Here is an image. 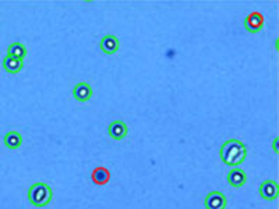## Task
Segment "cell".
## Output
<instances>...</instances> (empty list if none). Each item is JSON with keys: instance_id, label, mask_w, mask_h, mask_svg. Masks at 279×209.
Masks as SVG:
<instances>
[{"instance_id": "6da1fadb", "label": "cell", "mask_w": 279, "mask_h": 209, "mask_svg": "<svg viewBox=\"0 0 279 209\" xmlns=\"http://www.w3.org/2000/svg\"><path fill=\"white\" fill-rule=\"evenodd\" d=\"M219 156L225 165L236 166L241 165L247 156V148L244 144L239 141V140H228L226 143L219 149Z\"/></svg>"}, {"instance_id": "7a4b0ae2", "label": "cell", "mask_w": 279, "mask_h": 209, "mask_svg": "<svg viewBox=\"0 0 279 209\" xmlns=\"http://www.w3.org/2000/svg\"><path fill=\"white\" fill-rule=\"evenodd\" d=\"M53 198V191L46 183H34L28 190V199L37 208H45Z\"/></svg>"}, {"instance_id": "3957f363", "label": "cell", "mask_w": 279, "mask_h": 209, "mask_svg": "<svg viewBox=\"0 0 279 209\" xmlns=\"http://www.w3.org/2000/svg\"><path fill=\"white\" fill-rule=\"evenodd\" d=\"M258 193L261 195V198L267 199V201H274V199L278 198V184H276V182H274V180H265V182H263L260 184Z\"/></svg>"}, {"instance_id": "277c9868", "label": "cell", "mask_w": 279, "mask_h": 209, "mask_svg": "<svg viewBox=\"0 0 279 209\" xmlns=\"http://www.w3.org/2000/svg\"><path fill=\"white\" fill-rule=\"evenodd\" d=\"M226 197L221 191H212L204 199L205 209H225L226 208Z\"/></svg>"}, {"instance_id": "5b68a950", "label": "cell", "mask_w": 279, "mask_h": 209, "mask_svg": "<svg viewBox=\"0 0 279 209\" xmlns=\"http://www.w3.org/2000/svg\"><path fill=\"white\" fill-rule=\"evenodd\" d=\"M108 134L110 138H113L115 141H121L127 137L129 134V127L125 121L115 120L112 121L108 127Z\"/></svg>"}, {"instance_id": "8992f818", "label": "cell", "mask_w": 279, "mask_h": 209, "mask_svg": "<svg viewBox=\"0 0 279 209\" xmlns=\"http://www.w3.org/2000/svg\"><path fill=\"white\" fill-rule=\"evenodd\" d=\"M226 180H228V183H229L232 187H243L247 182L246 171L240 169V167H233L232 170L228 171Z\"/></svg>"}, {"instance_id": "52a82bcc", "label": "cell", "mask_w": 279, "mask_h": 209, "mask_svg": "<svg viewBox=\"0 0 279 209\" xmlns=\"http://www.w3.org/2000/svg\"><path fill=\"white\" fill-rule=\"evenodd\" d=\"M73 96L78 102H88L92 98V88L88 83H78L73 89Z\"/></svg>"}, {"instance_id": "ba28073f", "label": "cell", "mask_w": 279, "mask_h": 209, "mask_svg": "<svg viewBox=\"0 0 279 209\" xmlns=\"http://www.w3.org/2000/svg\"><path fill=\"white\" fill-rule=\"evenodd\" d=\"M119 46H120V42L115 35H105L104 38L101 39V49L106 55L116 53L119 50Z\"/></svg>"}, {"instance_id": "9c48e42d", "label": "cell", "mask_w": 279, "mask_h": 209, "mask_svg": "<svg viewBox=\"0 0 279 209\" xmlns=\"http://www.w3.org/2000/svg\"><path fill=\"white\" fill-rule=\"evenodd\" d=\"M264 25V17L260 13H252L244 21V27L249 32H258Z\"/></svg>"}, {"instance_id": "30bf717a", "label": "cell", "mask_w": 279, "mask_h": 209, "mask_svg": "<svg viewBox=\"0 0 279 209\" xmlns=\"http://www.w3.org/2000/svg\"><path fill=\"white\" fill-rule=\"evenodd\" d=\"M27 48L21 42H14L7 48V56L17 59V60H24L27 57Z\"/></svg>"}, {"instance_id": "8fae6325", "label": "cell", "mask_w": 279, "mask_h": 209, "mask_svg": "<svg viewBox=\"0 0 279 209\" xmlns=\"http://www.w3.org/2000/svg\"><path fill=\"white\" fill-rule=\"evenodd\" d=\"M3 143L9 149H18L22 145V137L18 131L7 132L3 138Z\"/></svg>"}, {"instance_id": "7c38bea8", "label": "cell", "mask_w": 279, "mask_h": 209, "mask_svg": "<svg viewBox=\"0 0 279 209\" xmlns=\"http://www.w3.org/2000/svg\"><path fill=\"white\" fill-rule=\"evenodd\" d=\"M22 60H17V59H13L10 56H6L3 59V67L7 73L10 74H17L22 70Z\"/></svg>"}, {"instance_id": "4fadbf2b", "label": "cell", "mask_w": 279, "mask_h": 209, "mask_svg": "<svg viewBox=\"0 0 279 209\" xmlns=\"http://www.w3.org/2000/svg\"><path fill=\"white\" fill-rule=\"evenodd\" d=\"M276 143H278V138H275L274 144H272V148H274L275 152H278V147H276Z\"/></svg>"}]
</instances>
